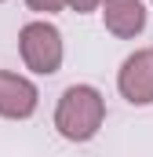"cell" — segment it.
Returning <instances> with one entry per match:
<instances>
[{
	"instance_id": "cell-4",
	"label": "cell",
	"mask_w": 153,
	"mask_h": 157,
	"mask_svg": "<svg viewBox=\"0 0 153 157\" xmlns=\"http://www.w3.org/2000/svg\"><path fill=\"white\" fill-rule=\"evenodd\" d=\"M40 106L37 84L22 73L0 70V117L4 121H29Z\"/></svg>"
},
{
	"instance_id": "cell-7",
	"label": "cell",
	"mask_w": 153,
	"mask_h": 157,
	"mask_svg": "<svg viewBox=\"0 0 153 157\" xmlns=\"http://www.w3.org/2000/svg\"><path fill=\"white\" fill-rule=\"evenodd\" d=\"M66 7L76 11V15H88V11H99V7H102V0H66Z\"/></svg>"
},
{
	"instance_id": "cell-5",
	"label": "cell",
	"mask_w": 153,
	"mask_h": 157,
	"mask_svg": "<svg viewBox=\"0 0 153 157\" xmlns=\"http://www.w3.org/2000/svg\"><path fill=\"white\" fill-rule=\"evenodd\" d=\"M102 26L117 40H135L146 29V7L142 0H102Z\"/></svg>"
},
{
	"instance_id": "cell-6",
	"label": "cell",
	"mask_w": 153,
	"mask_h": 157,
	"mask_svg": "<svg viewBox=\"0 0 153 157\" xmlns=\"http://www.w3.org/2000/svg\"><path fill=\"white\" fill-rule=\"evenodd\" d=\"M26 7L37 11V15H58L66 7V0H26Z\"/></svg>"
},
{
	"instance_id": "cell-8",
	"label": "cell",
	"mask_w": 153,
	"mask_h": 157,
	"mask_svg": "<svg viewBox=\"0 0 153 157\" xmlns=\"http://www.w3.org/2000/svg\"><path fill=\"white\" fill-rule=\"evenodd\" d=\"M0 4H4V0H0Z\"/></svg>"
},
{
	"instance_id": "cell-1",
	"label": "cell",
	"mask_w": 153,
	"mask_h": 157,
	"mask_svg": "<svg viewBox=\"0 0 153 157\" xmlns=\"http://www.w3.org/2000/svg\"><path fill=\"white\" fill-rule=\"evenodd\" d=\"M106 121V99L95 84H69L55 106V132L66 143H91Z\"/></svg>"
},
{
	"instance_id": "cell-3",
	"label": "cell",
	"mask_w": 153,
	"mask_h": 157,
	"mask_svg": "<svg viewBox=\"0 0 153 157\" xmlns=\"http://www.w3.org/2000/svg\"><path fill=\"white\" fill-rule=\"evenodd\" d=\"M117 91L131 106H153V48L131 51L117 70Z\"/></svg>"
},
{
	"instance_id": "cell-2",
	"label": "cell",
	"mask_w": 153,
	"mask_h": 157,
	"mask_svg": "<svg viewBox=\"0 0 153 157\" xmlns=\"http://www.w3.org/2000/svg\"><path fill=\"white\" fill-rule=\"evenodd\" d=\"M18 55L26 62V70H33L37 77H51L62 70V59H66V44L55 22L47 18H33L18 29Z\"/></svg>"
}]
</instances>
